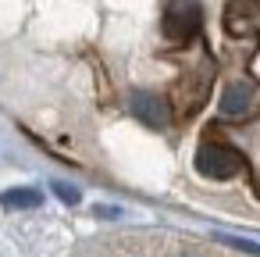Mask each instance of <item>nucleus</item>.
I'll use <instances>...</instances> for the list:
<instances>
[{
  "label": "nucleus",
  "mask_w": 260,
  "mask_h": 257,
  "mask_svg": "<svg viewBox=\"0 0 260 257\" xmlns=\"http://www.w3.org/2000/svg\"><path fill=\"white\" fill-rule=\"evenodd\" d=\"M253 104H256V86L253 82H232L221 93V115L224 118H242V115H249Z\"/></svg>",
  "instance_id": "nucleus-3"
},
{
  "label": "nucleus",
  "mask_w": 260,
  "mask_h": 257,
  "mask_svg": "<svg viewBox=\"0 0 260 257\" xmlns=\"http://www.w3.org/2000/svg\"><path fill=\"white\" fill-rule=\"evenodd\" d=\"M96 214H100V218H114V214H118V207H96Z\"/></svg>",
  "instance_id": "nucleus-8"
},
{
  "label": "nucleus",
  "mask_w": 260,
  "mask_h": 257,
  "mask_svg": "<svg viewBox=\"0 0 260 257\" xmlns=\"http://www.w3.org/2000/svg\"><path fill=\"white\" fill-rule=\"evenodd\" d=\"M50 189H54L64 204H79V200H82V196H79V189H75V186H68V182H54Z\"/></svg>",
  "instance_id": "nucleus-7"
},
{
  "label": "nucleus",
  "mask_w": 260,
  "mask_h": 257,
  "mask_svg": "<svg viewBox=\"0 0 260 257\" xmlns=\"http://www.w3.org/2000/svg\"><path fill=\"white\" fill-rule=\"evenodd\" d=\"M242 168H246V157H242L239 150H232V147H221V143H207V147H200V154H196V172H200L203 179L224 182V179H235Z\"/></svg>",
  "instance_id": "nucleus-1"
},
{
  "label": "nucleus",
  "mask_w": 260,
  "mask_h": 257,
  "mask_svg": "<svg viewBox=\"0 0 260 257\" xmlns=\"http://www.w3.org/2000/svg\"><path fill=\"white\" fill-rule=\"evenodd\" d=\"M132 115L139 122H146L150 129H164L168 125V104L153 93H132Z\"/></svg>",
  "instance_id": "nucleus-4"
},
{
  "label": "nucleus",
  "mask_w": 260,
  "mask_h": 257,
  "mask_svg": "<svg viewBox=\"0 0 260 257\" xmlns=\"http://www.w3.org/2000/svg\"><path fill=\"white\" fill-rule=\"evenodd\" d=\"M214 239H217V243H224V246H235V250H242V253H249V257H260V243H253V239L228 236V232H217Z\"/></svg>",
  "instance_id": "nucleus-6"
},
{
  "label": "nucleus",
  "mask_w": 260,
  "mask_h": 257,
  "mask_svg": "<svg viewBox=\"0 0 260 257\" xmlns=\"http://www.w3.org/2000/svg\"><path fill=\"white\" fill-rule=\"evenodd\" d=\"M200 29V4L196 0H175L164 15V33L171 40H189Z\"/></svg>",
  "instance_id": "nucleus-2"
},
{
  "label": "nucleus",
  "mask_w": 260,
  "mask_h": 257,
  "mask_svg": "<svg viewBox=\"0 0 260 257\" xmlns=\"http://www.w3.org/2000/svg\"><path fill=\"white\" fill-rule=\"evenodd\" d=\"M40 204H43V193L32 189V186H15V189H4V193H0V207L29 211V207H40Z\"/></svg>",
  "instance_id": "nucleus-5"
}]
</instances>
